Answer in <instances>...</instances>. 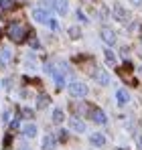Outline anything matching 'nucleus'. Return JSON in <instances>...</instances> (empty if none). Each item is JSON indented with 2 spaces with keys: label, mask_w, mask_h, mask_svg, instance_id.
<instances>
[{
  "label": "nucleus",
  "mask_w": 142,
  "mask_h": 150,
  "mask_svg": "<svg viewBox=\"0 0 142 150\" xmlns=\"http://www.w3.org/2000/svg\"><path fill=\"white\" fill-rule=\"evenodd\" d=\"M6 33H8V37H10L14 43H24L26 37L33 35V30H31L26 25H23V23H12V25H8Z\"/></svg>",
  "instance_id": "nucleus-1"
},
{
  "label": "nucleus",
  "mask_w": 142,
  "mask_h": 150,
  "mask_svg": "<svg viewBox=\"0 0 142 150\" xmlns=\"http://www.w3.org/2000/svg\"><path fill=\"white\" fill-rule=\"evenodd\" d=\"M69 93L73 98H85L87 96V85L81 81H71L69 83Z\"/></svg>",
  "instance_id": "nucleus-2"
},
{
  "label": "nucleus",
  "mask_w": 142,
  "mask_h": 150,
  "mask_svg": "<svg viewBox=\"0 0 142 150\" xmlns=\"http://www.w3.org/2000/svg\"><path fill=\"white\" fill-rule=\"evenodd\" d=\"M112 12H114V18H116L118 23H128V21H130V12H128L122 4H114Z\"/></svg>",
  "instance_id": "nucleus-3"
},
{
  "label": "nucleus",
  "mask_w": 142,
  "mask_h": 150,
  "mask_svg": "<svg viewBox=\"0 0 142 150\" xmlns=\"http://www.w3.org/2000/svg\"><path fill=\"white\" fill-rule=\"evenodd\" d=\"M89 116H92V120H94L95 124H106V122H108L106 114H104L99 108H89Z\"/></svg>",
  "instance_id": "nucleus-4"
},
{
  "label": "nucleus",
  "mask_w": 142,
  "mask_h": 150,
  "mask_svg": "<svg viewBox=\"0 0 142 150\" xmlns=\"http://www.w3.org/2000/svg\"><path fill=\"white\" fill-rule=\"evenodd\" d=\"M99 35H102V39H104V43H108V45H114V43H116V33H114L112 28L104 26Z\"/></svg>",
  "instance_id": "nucleus-5"
},
{
  "label": "nucleus",
  "mask_w": 142,
  "mask_h": 150,
  "mask_svg": "<svg viewBox=\"0 0 142 150\" xmlns=\"http://www.w3.org/2000/svg\"><path fill=\"white\" fill-rule=\"evenodd\" d=\"M94 77H95V81H97L99 85H110V75H108V71H104V69H95Z\"/></svg>",
  "instance_id": "nucleus-6"
},
{
  "label": "nucleus",
  "mask_w": 142,
  "mask_h": 150,
  "mask_svg": "<svg viewBox=\"0 0 142 150\" xmlns=\"http://www.w3.org/2000/svg\"><path fill=\"white\" fill-rule=\"evenodd\" d=\"M55 146H57L55 134H47V136L43 138V150H55Z\"/></svg>",
  "instance_id": "nucleus-7"
},
{
  "label": "nucleus",
  "mask_w": 142,
  "mask_h": 150,
  "mask_svg": "<svg viewBox=\"0 0 142 150\" xmlns=\"http://www.w3.org/2000/svg\"><path fill=\"white\" fill-rule=\"evenodd\" d=\"M33 18H35L37 23H43V25L49 23V14L45 10H41V8H35V10H33Z\"/></svg>",
  "instance_id": "nucleus-8"
},
{
  "label": "nucleus",
  "mask_w": 142,
  "mask_h": 150,
  "mask_svg": "<svg viewBox=\"0 0 142 150\" xmlns=\"http://www.w3.org/2000/svg\"><path fill=\"white\" fill-rule=\"evenodd\" d=\"M71 130L73 132H77V134H81V132H85V122L83 120H79V118H71Z\"/></svg>",
  "instance_id": "nucleus-9"
},
{
  "label": "nucleus",
  "mask_w": 142,
  "mask_h": 150,
  "mask_svg": "<svg viewBox=\"0 0 142 150\" xmlns=\"http://www.w3.org/2000/svg\"><path fill=\"white\" fill-rule=\"evenodd\" d=\"M89 142H92L94 146H97V148H99V146H104V144H106V136L95 132V134H92V136H89Z\"/></svg>",
  "instance_id": "nucleus-10"
},
{
  "label": "nucleus",
  "mask_w": 142,
  "mask_h": 150,
  "mask_svg": "<svg viewBox=\"0 0 142 150\" xmlns=\"http://www.w3.org/2000/svg\"><path fill=\"white\" fill-rule=\"evenodd\" d=\"M116 100H118L120 105H126V103L130 101V96H128L126 89H118V91H116Z\"/></svg>",
  "instance_id": "nucleus-11"
},
{
  "label": "nucleus",
  "mask_w": 142,
  "mask_h": 150,
  "mask_svg": "<svg viewBox=\"0 0 142 150\" xmlns=\"http://www.w3.org/2000/svg\"><path fill=\"white\" fill-rule=\"evenodd\" d=\"M23 134L26 138H35L37 136V126L35 124H24L23 126Z\"/></svg>",
  "instance_id": "nucleus-12"
},
{
  "label": "nucleus",
  "mask_w": 142,
  "mask_h": 150,
  "mask_svg": "<svg viewBox=\"0 0 142 150\" xmlns=\"http://www.w3.org/2000/svg\"><path fill=\"white\" fill-rule=\"evenodd\" d=\"M49 103H51V98H49L47 93H41V96L37 98V108H39V110H45Z\"/></svg>",
  "instance_id": "nucleus-13"
},
{
  "label": "nucleus",
  "mask_w": 142,
  "mask_h": 150,
  "mask_svg": "<svg viewBox=\"0 0 142 150\" xmlns=\"http://www.w3.org/2000/svg\"><path fill=\"white\" fill-rule=\"evenodd\" d=\"M63 120H65V112H63L61 108H57V110L53 112V122H55V124H63Z\"/></svg>",
  "instance_id": "nucleus-14"
},
{
  "label": "nucleus",
  "mask_w": 142,
  "mask_h": 150,
  "mask_svg": "<svg viewBox=\"0 0 142 150\" xmlns=\"http://www.w3.org/2000/svg\"><path fill=\"white\" fill-rule=\"evenodd\" d=\"M55 10L59 14H65L67 12V0H55Z\"/></svg>",
  "instance_id": "nucleus-15"
},
{
  "label": "nucleus",
  "mask_w": 142,
  "mask_h": 150,
  "mask_svg": "<svg viewBox=\"0 0 142 150\" xmlns=\"http://www.w3.org/2000/svg\"><path fill=\"white\" fill-rule=\"evenodd\" d=\"M104 55H106V61H108L110 65H116V55H114V53H112L110 49L104 51Z\"/></svg>",
  "instance_id": "nucleus-16"
},
{
  "label": "nucleus",
  "mask_w": 142,
  "mask_h": 150,
  "mask_svg": "<svg viewBox=\"0 0 142 150\" xmlns=\"http://www.w3.org/2000/svg\"><path fill=\"white\" fill-rule=\"evenodd\" d=\"M69 37L71 39H79V37H81V30H79L77 26H71L69 28Z\"/></svg>",
  "instance_id": "nucleus-17"
},
{
  "label": "nucleus",
  "mask_w": 142,
  "mask_h": 150,
  "mask_svg": "<svg viewBox=\"0 0 142 150\" xmlns=\"http://www.w3.org/2000/svg\"><path fill=\"white\" fill-rule=\"evenodd\" d=\"M0 59H2V63H8V59H10V51L2 49V51H0Z\"/></svg>",
  "instance_id": "nucleus-18"
},
{
  "label": "nucleus",
  "mask_w": 142,
  "mask_h": 150,
  "mask_svg": "<svg viewBox=\"0 0 142 150\" xmlns=\"http://www.w3.org/2000/svg\"><path fill=\"white\" fill-rule=\"evenodd\" d=\"M10 6H12V0H0V8L2 10H8Z\"/></svg>",
  "instance_id": "nucleus-19"
},
{
  "label": "nucleus",
  "mask_w": 142,
  "mask_h": 150,
  "mask_svg": "<svg viewBox=\"0 0 142 150\" xmlns=\"http://www.w3.org/2000/svg\"><path fill=\"white\" fill-rule=\"evenodd\" d=\"M99 18H102V21H108V8H106V6L99 8Z\"/></svg>",
  "instance_id": "nucleus-20"
},
{
  "label": "nucleus",
  "mask_w": 142,
  "mask_h": 150,
  "mask_svg": "<svg viewBox=\"0 0 142 150\" xmlns=\"http://www.w3.org/2000/svg\"><path fill=\"white\" fill-rule=\"evenodd\" d=\"M23 116H24V118H28V120H31V118H33L35 114H33V110H28V108H24V110H23Z\"/></svg>",
  "instance_id": "nucleus-21"
},
{
  "label": "nucleus",
  "mask_w": 142,
  "mask_h": 150,
  "mask_svg": "<svg viewBox=\"0 0 142 150\" xmlns=\"http://www.w3.org/2000/svg\"><path fill=\"white\" fill-rule=\"evenodd\" d=\"M77 18H79L81 23H87V18H85V14H83L81 10H77Z\"/></svg>",
  "instance_id": "nucleus-22"
},
{
  "label": "nucleus",
  "mask_w": 142,
  "mask_h": 150,
  "mask_svg": "<svg viewBox=\"0 0 142 150\" xmlns=\"http://www.w3.org/2000/svg\"><path fill=\"white\" fill-rule=\"evenodd\" d=\"M18 128V118H14L12 122H10V130H16Z\"/></svg>",
  "instance_id": "nucleus-23"
},
{
  "label": "nucleus",
  "mask_w": 142,
  "mask_h": 150,
  "mask_svg": "<svg viewBox=\"0 0 142 150\" xmlns=\"http://www.w3.org/2000/svg\"><path fill=\"white\" fill-rule=\"evenodd\" d=\"M59 140H63V142L67 140V132H65V130H61V132H59Z\"/></svg>",
  "instance_id": "nucleus-24"
},
{
  "label": "nucleus",
  "mask_w": 142,
  "mask_h": 150,
  "mask_svg": "<svg viewBox=\"0 0 142 150\" xmlns=\"http://www.w3.org/2000/svg\"><path fill=\"white\" fill-rule=\"evenodd\" d=\"M136 144H138V148L142 150V136H136Z\"/></svg>",
  "instance_id": "nucleus-25"
},
{
  "label": "nucleus",
  "mask_w": 142,
  "mask_h": 150,
  "mask_svg": "<svg viewBox=\"0 0 142 150\" xmlns=\"http://www.w3.org/2000/svg\"><path fill=\"white\" fill-rule=\"evenodd\" d=\"M116 150H126V148H116Z\"/></svg>",
  "instance_id": "nucleus-26"
},
{
  "label": "nucleus",
  "mask_w": 142,
  "mask_h": 150,
  "mask_svg": "<svg viewBox=\"0 0 142 150\" xmlns=\"http://www.w3.org/2000/svg\"><path fill=\"white\" fill-rule=\"evenodd\" d=\"M140 73H142V67H140Z\"/></svg>",
  "instance_id": "nucleus-27"
}]
</instances>
